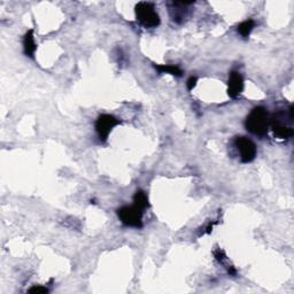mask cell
Here are the masks:
<instances>
[{
    "label": "cell",
    "instance_id": "277c9868",
    "mask_svg": "<svg viewBox=\"0 0 294 294\" xmlns=\"http://www.w3.org/2000/svg\"><path fill=\"white\" fill-rule=\"evenodd\" d=\"M121 124V121L117 120L115 116L109 115V114H101L97 119L96 122V131L98 133L99 139L101 141H106L108 139V136L114 128Z\"/></svg>",
    "mask_w": 294,
    "mask_h": 294
},
{
    "label": "cell",
    "instance_id": "8fae6325",
    "mask_svg": "<svg viewBox=\"0 0 294 294\" xmlns=\"http://www.w3.org/2000/svg\"><path fill=\"white\" fill-rule=\"evenodd\" d=\"M133 205L143 210V212L150 207V203H148V196H146V193H145L143 190H138V191L134 193Z\"/></svg>",
    "mask_w": 294,
    "mask_h": 294
},
{
    "label": "cell",
    "instance_id": "7c38bea8",
    "mask_svg": "<svg viewBox=\"0 0 294 294\" xmlns=\"http://www.w3.org/2000/svg\"><path fill=\"white\" fill-rule=\"evenodd\" d=\"M254 27H255L254 20H246L238 26V33H239L244 38H247L250 37V34L252 33V30L254 29Z\"/></svg>",
    "mask_w": 294,
    "mask_h": 294
},
{
    "label": "cell",
    "instance_id": "9a60e30c",
    "mask_svg": "<svg viewBox=\"0 0 294 294\" xmlns=\"http://www.w3.org/2000/svg\"><path fill=\"white\" fill-rule=\"evenodd\" d=\"M30 293H47L48 290L46 288H43V286H33L29 290Z\"/></svg>",
    "mask_w": 294,
    "mask_h": 294
},
{
    "label": "cell",
    "instance_id": "30bf717a",
    "mask_svg": "<svg viewBox=\"0 0 294 294\" xmlns=\"http://www.w3.org/2000/svg\"><path fill=\"white\" fill-rule=\"evenodd\" d=\"M154 68L160 72V74H170L176 77H182L183 70L178 65H154Z\"/></svg>",
    "mask_w": 294,
    "mask_h": 294
},
{
    "label": "cell",
    "instance_id": "2e32d148",
    "mask_svg": "<svg viewBox=\"0 0 294 294\" xmlns=\"http://www.w3.org/2000/svg\"><path fill=\"white\" fill-rule=\"evenodd\" d=\"M216 224V222H213V223H209L208 224V227L206 228V231H205V233H210L213 231V228H214V226H215Z\"/></svg>",
    "mask_w": 294,
    "mask_h": 294
},
{
    "label": "cell",
    "instance_id": "ba28073f",
    "mask_svg": "<svg viewBox=\"0 0 294 294\" xmlns=\"http://www.w3.org/2000/svg\"><path fill=\"white\" fill-rule=\"evenodd\" d=\"M192 3L193 2H178V1H172L169 3V5L171 6L170 8H169V13H170L172 21H175V22L177 23L183 22L186 17L185 7L192 5Z\"/></svg>",
    "mask_w": 294,
    "mask_h": 294
},
{
    "label": "cell",
    "instance_id": "52a82bcc",
    "mask_svg": "<svg viewBox=\"0 0 294 294\" xmlns=\"http://www.w3.org/2000/svg\"><path fill=\"white\" fill-rule=\"evenodd\" d=\"M270 126L274 133L281 139H289L293 136V129L289 127L285 122H283L279 116L270 117Z\"/></svg>",
    "mask_w": 294,
    "mask_h": 294
},
{
    "label": "cell",
    "instance_id": "7a4b0ae2",
    "mask_svg": "<svg viewBox=\"0 0 294 294\" xmlns=\"http://www.w3.org/2000/svg\"><path fill=\"white\" fill-rule=\"evenodd\" d=\"M134 13H136L137 20L145 28H157L161 22L154 5L151 2H138L134 7Z\"/></svg>",
    "mask_w": 294,
    "mask_h": 294
},
{
    "label": "cell",
    "instance_id": "9c48e42d",
    "mask_svg": "<svg viewBox=\"0 0 294 294\" xmlns=\"http://www.w3.org/2000/svg\"><path fill=\"white\" fill-rule=\"evenodd\" d=\"M37 50V44L34 41L33 30H28L23 37V51L24 54L29 58H33L34 52Z\"/></svg>",
    "mask_w": 294,
    "mask_h": 294
},
{
    "label": "cell",
    "instance_id": "6da1fadb",
    "mask_svg": "<svg viewBox=\"0 0 294 294\" xmlns=\"http://www.w3.org/2000/svg\"><path fill=\"white\" fill-rule=\"evenodd\" d=\"M245 127L251 133L255 136L263 137L268 133L269 127H270V115L264 107H255L252 109L250 115L246 117Z\"/></svg>",
    "mask_w": 294,
    "mask_h": 294
},
{
    "label": "cell",
    "instance_id": "4fadbf2b",
    "mask_svg": "<svg viewBox=\"0 0 294 294\" xmlns=\"http://www.w3.org/2000/svg\"><path fill=\"white\" fill-rule=\"evenodd\" d=\"M214 257H215V259L219 262H223L224 260H226V253L221 250V248H217V250L214 252Z\"/></svg>",
    "mask_w": 294,
    "mask_h": 294
},
{
    "label": "cell",
    "instance_id": "5bb4252c",
    "mask_svg": "<svg viewBox=\"0 0 294 294\" xmlns=\"http://www.w3.org/2000/svg\"><path fill=\"white\" fill-rule=\"evenodd\" d=\"M196 82H198V79H196V77H195V76H191L188 79V82H186V85H188V90L189 91H192L193 88L196 85Z\"/></svg>",
    "mask_w": 294,
    "mask_h": 294
},
{
    "label": "cell",
    "instance_id": "5b68a950",
    "mask_svg": "<svg viewBox=\"0 0 294 294\" xmlns=\"http://www.w3.org/2000/svg\"><path fill=\"white\" fill-rule=\"evenodd\" d=\"M234 144L240 153V160L244 163H250L257 157V145L246 137H237Z\"/></svg>",
    "mask_w": 294,
    "mask_h": 294
},
{
    "label": "cell",
    "instance_id": "3957f363",
    "mask_svg": "<svg viewBox=\"0 0 294 294\" xmlns=\"http://www.w3.org/2000/svg\"><path fill=\"white\" fill-rule=\"evenodd\" d=\"M121 222L124 226L140 229L143 227V210L136 206H124L117 210Z\"/></svg>",
    "mask_w": 294,
    "mask_h": 294
},
{
    "label": "cell",
    "instance_id": "8992f818",
    "mask_svg": "<svg viewBox=\"0 0 294 294\" xmlns=\"http://www.w3.org/2000/svg\"><path fill=\"white\" fill-rule=\"evenodd\" d=\"M244 90V78L238 71H231L228 81V95L230 98H237Z\"/></svg>",
    "mask_w": 294,
    "mask_h": 294
}]
</instances>
